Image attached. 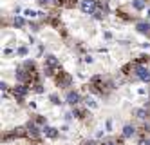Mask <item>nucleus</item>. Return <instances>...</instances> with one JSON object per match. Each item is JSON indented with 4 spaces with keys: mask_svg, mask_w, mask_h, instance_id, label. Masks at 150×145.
Returning a JSON list of instances; mask_svg holds the SVG:
<instances>
[{
    "mask_svg": "<svg viewBox=\"0 0 150 145\" xmlns=\"http://www.w3.org/2000/svg\"><path fill=\"white\" fill-rule=\"evenodd\" d=\"M136 80H141V82H150V69L146 65H139L136 64V69H134V76Z\"/></svg>",
    "mask_w": 150,
    "mask_h": 145,
    "instance_id": "nucleus-4",
    "label": "nucleus"
},
{
    "mask_svg": "<svg viewBox=\"0 0 150 145\" xmlns=\"http://www.w3.org/2000/svg\"><path fill=\"white\" fill-rule=\"evenodd\" d=\"M42 132H44L45 136H49V138H56L58 136L56 129H52V127H42Z\"/></svg>",
    "mask_w": 150,
    "mask_h": 145,
    "instance_id": "nucleus-10",
    "label": "nucleus"
},
{
    "mask_svg": "<svg viewBox=\"0 0 150 145\" xmlns=\"http://www.w3.org/2000/svg\"><path fill=\"white\" fill-rule=\"evenodd\" d=\"M100 145H117V143H116V138H114V140H103Z\"/></svg>",
    "mask_w": 150,
    "mask_h": 145,
    "instance_id": "nucleus-16",
    "label": "nucleus"
},
{
    "mask_svg": "<svg viewBox=\"0 0 150 145\" xmlns=\"http://www.w3.org/2000/svg\"><path fill=\"white\" fill-rule=\"evenodd\" d=\"M27 93H29V87H27V85H22V84L11 89V94L16 98V102H18V104H24V98H25Z\"/></svg>",
    "mask_w": 150,
    "mask_h": 145,
    "instance_id": "nucleus-5",
    "label": "nucleus"
},
{
    "mask_svg": "<svg viewBox=\"0 0 150 145\" xmlns=\"http://www.w3.org/2000/svg\"><path fill=\"white\" fill-rule=\"evenodd\" d=\"M132 134H136V129L132 125H125L123 127V138H128V136H132Z\"/></svg>",
    "mask_w": 150,
    "mask_h": 145,
    "instance_id": "nucleus-11",
    "label": "nucleus"
},
{
    "mask_svg": "<svg viewBox=\"0 0 150 145\" xmlns=\"http://www.w3.org/2000/svg\"><path fill=\"white\" fill-rule=\"evenodd\" d=\"M136 29H137L139 33H143V35H146V36L150 38V24H145V22H139V24L136 26Z\"/></svg>",
    "mask_w": 150,
    "mask_h": 145,
    "instance_id": "nucleus-8",
    "label": "nucleus"
},
{
    "mask_svg": "<svg viewBox=\"0 0 150 145\" xmlns=\"http://www.w3.org/2000/svg\"><path fill=\"white\" fill-rule=\"evenodd\" d=\"M38 2H40L42 6H45V7H51V6L58 4V0H38Z\"/></svg>",
    "mask_w": 150,
    "mask_h": 145,
    "instance_id": "nucleus-14",
    "label": "nucleus"
},
{
    "mask_svg": "<svg viewBox=\"0 0 150 145\" xmlns=\"http://www.w3.org/2000/svg\"><path fill=\"white\" fill-rule=\"evenodd\" d=\"M87 87H91V91H92V93H96L98 96H109V94H110V91L114 89V87H112V82L109 80V78L101 76V74L94 76Z\"/></svg>",
    "mask_w": 150,
    "mask_h": 145,
    "instance_id": "nucleus-1",
    "label": "nucleus"
},
{
    "mask_svg": "<svg viewBox=\"0 0 150 145\" xmlns=\"http://www.w3.org/2000/svg\"><path fill=\"white\" fill-rule=\"evenodd\" d=\"M134 62L139 64V65H141V64H148V62H150V56H145V54H143V56H137Z\"/></svg>",
    "mask_w": 150,
    "mask_h": 145,
    "instance_id": "nucleus-13",
    "label": "nucleus"
},
{
    "mask_svg": "<svg viewBox=\"0 0 150 145\" xmlns=\"http://www.w3.org/2000/svg\"><path fill=\"white\" fill-rule=\"evenodd\" d=\"M80 100H81L80 94H78V93H74V91H71V93L67 94V102H69L71 105H78V104H80Z\"/></svg>",
    "mask_w": 150,
    "mask_h": 145,
    "instance_id": "nucleus-7",
    "label": "nucleus"
},
{
    "mask_svg": "<svg viewBox=\"0 0 150 145\" xmlns=\"http://www.w3.org/2000/svg\"><path fill=\"white\" fill-rule=\"evenodd\" d=\"M45 74L47 76H54L62 67H60V62L56 60V56H52V54H49V56L45 58Z\"/></svg>",
    "mask_w": 150,
    "mask_h": 145,
    "instance_id": "nucleus-2",
    "label": "nucleus"
},
{
    "mask_svg": "<svg viewBox=\"0 0 150 145\" xmlns=\"http://www.w3.org/2000/svg\"><path fill=\"white\" fill-rule=\"evenodd\" d=\"M98 9V0H81V11L87 15H94Z\"/></svg>",
    "mask_w": 150,
    "mask_h": 145,
    "instance_id": "nucleus-6",
    "label": "nucleus"
},
{
    "mask_svg": "<svg viewBox=\"0 0 150 145\" xmlns=\"http://www.w3.org/2000/svg\"><path fill=\"white\" fill-rule=\"evenodd\" d=\"M134 7L136 9H143L145 7V2H143V0H134Z\"/></svg>",
    "mask_w": 150,
    "mask_h": 145,
    "instance_id": "nucleus-15",
    "label": "nucleus"
},
{
    "mask_svg": "<svg viewBox=\"0 0 150 145\" xmlns=\"http://www.w3.org/2000/svg\"><path fill=\"white\" fill-rule=\"evenodd\" d=\"M52 78H54V84L60 87V89H65V87H69L71 84H72V78H71V74L69 73H65V71H63V69H60L54 76H52Z\"/></svg>",
    "mask_w": 150,
    "mask_h": 145,
    "instance_id": "nucleus-3",
    "label": "nucleus"
},
{
    "mask_svg": "<svg viewBox=\"0 0 150 145\" xmlns=\"http://www.w3.org/2000/svg\"><path fill=\"white\" fill-rule=\"evenodd\" d=\"M81 145H100L98 141H94V140H87V141H83Z\"/></svg>",
    "mask_w": 150,
    "mask_h": 145,
    "instance_id": "nucleus-18",
    "label": "nucleus"
},
{
    "mask_svg": "<svg viewBox=\"0 0 150 145\" xmlns=\"http://www.w3.org/2000/svg\"><path fill=\"white\" fill-rule=\"evenodd\" d=\"M74 113H76L78 118H81V120H83V118H87V116H91L87 111H83V109H74Z\"/></svg>",
    "mask_w": 150,
    "mask_h": 145,
    "instance_id": "nucleus-12",
    "label": "nucleus"
},
{
    "mask_svg": "<svg viewBox=\"0 0 150 145\" xmlns=\"http://www.w3.org/2000/svg\"><path fill=\"white\" fill-rule=\"evenodd\" d=\"M35 145H42V143H40V141H38V143H35Z\"/></svg>",
    "mask_w": 150,
    "mask_h": 145,
    "instance_id": "nucleus-19",
    "label": "nucleus"
},
{
    "mask_svg": "<svg viewBox=\"0 0 150 145\" xmlns=\"http://www.w3.org/2000/svg\"><path fill=\"white\" fill-rule=\"evenodd\" d=\"M15 26L22 27V26H24V20H22V18H15Z\"/></svg>",
    "mask_w": 150,
    "mask_h": 145,
    "instance_id": "nucleus-17",
    "label": "nucleus"
},
{
    "mask_svg": "<svg viewBox=\"0 0 150 145\" xmlns=\"http://www.w3.org/2000/svg\"><path fill=\"white\" fill-rule=\"evenodd\" d=\"M58 6L67 7V9H72V7L78 6V0H58Z\"/></svg>",
    "mask_w": 150,
    "mask_h": 145,
    "instance_id": "nucleus-9",
    "label": "nucleus"
}]
</instances>
